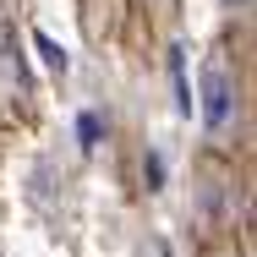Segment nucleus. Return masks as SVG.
<instances>
[{"label":"nucleus","instance_id":"obj_1","mask_svg":"<svg viewBox=\"0 0 257 257\" xmlns=\"http://www.w3.org/2000/svg\"><path fill=\"white\" fill-rule=\"evenodd\" d=\"M197 109H203V132L213 148H235L241 126H246V82L241 66L224 44H213L203 60V82H197Z\"/></svg>","mask_w":257,"mask_h":257},{"label":"nucleus","instance_id":"obj_2","mask_svg":"<svg viewBox=\"0 0 257 257\" xmlns=\"http://www.w3.org/2000/svg\"><path fill=\"white\" fill-rule=\"evenodd\" d=\"M0 82L6 88H28V71H22V50H17L11 22H0Z\"/></svg>","mask_w":257,"mask_h":257},{"label":"nucleus","instance_id":"obj_3","mask_svg":"<svg viewBox=\"0 0 257 257\" xmlns=\"http://www.w3.org/2000/svg\"><path fill=\"white\" fill-rule=\"evenodd\" d=\"M39 50H44V60H50V66H55V71H60V66H66V55H60V50H55V44H50V39H39Z\"/></svg>","mask_w":257,"mask_h":257},{"label":"nucleus","instance_id":"obj_4","mask_svg":"<svg viewBox=\"0 0 257 257\" xmlns=\"http://www.w3.org/2000/svg\"><path fill=\"white\" fill-rule=\"evenodd\" d=\"M224 6H230V11H252V0H224Z\"/></svg>","mask_w":257,"mask_h":257},{"label":"nucleus","instance_id":"obj_5","mask_svg":"<svg viewBox=\"0 0 257 257\" xmlns=\"http://www.w3.org/2000/svg\"><path fill=\"white\" fill-rule=\"evenodd\" d=\"M159 6H170V0H159Z\"/></svg>","mask_w":257,"mask_h":257}]
</instances>
